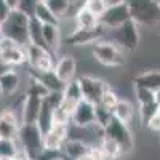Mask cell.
Returning a JSON list of instances; mask_svg holds the SVG:
<instances>
[{
	"label": "cell",
	"instance_id": "cell-16",
	"mask_svg": "<svg viewBox=\"0 0 160 160\" xmlns=\"http://www.w3.org/2000/svg\"><path fill=\"white\" fill-rule=\"evenodd\" d=\"M43 38H45L47 50L53 56H56L62 43L61 26L59 24H43Z\"/></svg>",
	"mask_w": 160,
	"mask_h": 160
},
{
	"label": "cell",
	"instance_id": "cell-8",
	"mask_svg": "<svg viewBox=\"0 0 160 160\" xmlns=\"http://www.w3.org/2000/svg\"><path fill=\"white\" fill-rule=\"evenodd\" d=\"M102 136H108V138L117 141L120 144V148H122V151H123V155L130 154L133 151V148H135V138H133L128 125L118 122L115 118H112L111 123L104 128Z\"/></svg>",
	"mask_w": 160,
	"mask_h": 160
},
{
	"label": "cell",
	"instance_id": "cell-41",
	"mask_svg": "<svg viewBox=\"0 0 160 160\" xmlns=\"http://www.w3.org/2000/svg\"><path fill=\"white\" fill-rule=\"evenodd\" d=\"M0 28H2V22H0Z\"/></svg>",
	"mask_w": 160,
	"mask_h": 160
},
{
	"label": "cell",
	"instance_id": "cell-10",
	"mask_svg": "<svg viewBox=\"0 0 160 160\" xmlns=\"http://www.w3.org/2000/svg\"><path fill=\"white\" fill-rule=\"evenodd\" d=\"M104 37H106V29L102 26H98L95 29H74L62 40V43L69 47H83V45L96 43L98 40Z\"/></svg>",
	"mask_w": 160,
	"mask_h": 160
},
{
	"label": "cell",
	"instance_id": "cell-3",
	"mask_svg": "<svg viewBox=\"0 0 160 160\" xmlns=\"http://www.w3.org/2000/svg\"><path fill=\"white\" fill-rule=\"evenodd\" d=\"M91 55L106 68H120L125 64V51L106 37L91 45Z\"/></svg>",
	"mask_w": 160,
	"mask_h": 160
},
{
	"label": "cell",
	"instance_id": "cell-26",
	"mask_svg": "<svg viewBox=\"0 0 160 160\" xmlns=\"http://www.w3.org/2000/svg\"><path fill=\"white\" fill-rule=\"evenodd\" d=\"M99 149L102 151L106 160H118L120 157L123 155V151L120 148V144L108 136H102L101 142H99Z\"/></svg>",
	"mask_w": 160,
	"mask_h": 160
},
{
	"label": "cell",
	"instance_id": "cell-13",
	"mask_svg": "<svg viewBox=\"0 0 160 160\" xmlns=\"http://www.w3.org/2000/svg\"><path fill=\"white\" fill-rule=\"evenodd\" d=\"M21 122L18 115L10 111L5 109L0 112V139H15L18 138V133L21 128Z\"/></svg>",
	"mask_w": 160,
	"mask_h": 160
},
{
	"label": "cell",
	"instance_id": "cell-18",
	"mask_svg": "<svg viewBox=\"0 0 160 160\" xmlns=\"http://www.w3.org/2000/svg\"><path fill=\"white\" fill-rule=\"evenodd\" d=\"M29 71H31L29 72L31 77L42 83L50 93H62L64 83L56 77L55 71H50V72H38V71H34V69H29Z\"/></svg>",
	"mask_w": 160,
	"mask_h": 160
},
{
	"label": "cell",
	"instance_id": "cell-27",
	"mask_svg": "<svg viewBox=\"0 0 160 160\" xmlns=\"http://www.w3.org/2000/svg\"><path fill=\"white\" fill-rule=\"evenodd\" d=\"M29 45H35V47L47 50L45 38H43V24H40L35 18L29 21Z\"/></svg>",
	"mask_w": 160,
	"mask_h": 160
},
{
	"label": "cell",
	"instance_id": "cell-5",
	"mask_svg": "<svg viewBox=\"0 0 160 160\" xmlns=\"http://www.w3.org/2000/svg\"><path fill=\"white\" fill-rule=\"evenodd\" d=\"M123 51H133L139 45V28L135 21H128L118 29L112 31V37L109 38Z\"/></svg>",
	"mask_w": 160,
	"mask_h": 160
},
{
	"label": "cell",
	"instance_id": "cell-32",
	"mask_svg": "<svg viewBox=\"0 0 160 160\" xmlns=\"http://www.w3.org/2000/svg\"><path fill=\"white\" fill-rule=\"evenodd\" d=\"M133 88H135V96H136V101L139 106L155 102V93L154 91H151L148 88H142V87H133Z\"/></svg>",
	"mask_w": 160,
	"mask_h": 160
},
{
	"label": "cell",
	"instance_id": "cell-29",
	"mask_svg": "<svg viewBox=\"0 0 160 160\" xmlns=\"http://www.w3.org/2000/svg\"><path fill=\"white\" fill-rule=\"evenodd\" d=\"M62 99L69 101V102H72V104H78L80 101L83 99L82 90H80V85H78V80H77V78L64 85V90H62Z\"/></svg>",
	"mask_w": 160,
	"mask_h": 160
},
{
	"label": "cell",
	"instance_id": "cell-11",
	"mask_svg": "<svg viewBox=\"0 0 160 160\" xmlns=\"http://www.w3.org/2000/svg\"><path fill=\"white\" fill-rule=\"evenodd\" d=\"M71 125L82 130H88L91 127H95L96 125V104L82 99L74 109Z\"/></svg>",
	"mask_w": 160,
	"mask_h": 160
},
{
	"label": "cell",
	"instance_id": "cell-15",
	"mask_svg": "<svg viewBox=\"0 0 160 160\" xmlns=\"http://www.w3.org/2000/svg\"><path fill=\"white\" fill-rule=\"evenodd\" d=\"M43 101L45 99L26 95L24 102H22V111H21V123H37Z\"/></svg>",
	"mask_w": 160,
	"mask_h": 160
},
{
	"label": "cell",
	"instance_id": "cell-38",
	"mask_svg": "<svg viewBox=\"0 0 160 160\" xmlns=\"http://www.w3.org/2000/svg\"><path fill=\"white\" fill-rule=\"evenodd\" d=\"M155 102L160 106V90H157V91H155Z\"/></svg>",
	"mask_w": 160,
	"mask_h": 160
},
{
	"label": "cell",
	"instance_id": "cell-21",
	"mask_svg": "<svg viewBox=\"0 0 160 160\" xmlns=\"http://www.w3.org/2000/svg\"><path fill=\"white\" fill-rule=\"evenodd\" d=\"M74 21H75V29H95V28H98V26H101L99 18H96L91 11L87 10L85 2L77 10L75 16H74Z\"/></svg>",
	"mask_w": 160,
	"mask_h": 160
},
{
	"label": "cell",
	"instance_id": "cell-35",
	"mask_svg": "<svg viewBox=\"0 0 160 160\" xmlns=\"http://www.w3.org/2000/svg\"><path fill=\"white\" fill-rule=\"evenodd\" d=\"M35 5H37L35 0H18L16 10L21 11L22 15H26L29 19H32L34 18V13H35Z\"/></svg>",
	"mask_w": 160,
	"mask_h": 160
},
{
	"label": "cell",
	"instance_id": "cell-40",
	"mask_svg": "<svg viewBox=\"0 0 160 160\" xmlns=\"http://www.w3.org/2000/svg\"><path fill=\"white\" fill-rule=\"evenodd\" d=\"M53 160H64V158H62V157H55Z\"/></svg>",
	"mask_w": 160,
	"mask_h": 160
},
{
	"label": "cell",
	"instance_id": "cell-36",
	"mask_svg": "<svg viewBox=\"0 0 160 160\" xmlns=\"http://www.w3.org/2000/svg\"><path fill=\"white\" fill-rule=\"evenodd\" d=\"M148 128L151 131H155V133H160V106H158V112L154 115V118L148 123Z\"/></svg>",
	"mask_w": 160,
	"mask_h": 160
},
{
	"label": "cell",
	"instance_id": "cell-6",
	"mask_svg": "<svg viewBox=\"0 0 160 160\" xmlns=\"http://www.w3.org/2000/svg\"><path fill=\"white\" fill-rule=\"evenodd\" d=\"M131 21V15H130V8H128V2H118L112 7H109L106 10V13L99 18V24L106 31H115L120 26H123L125 22Z\"/></svg>",
	"mask_w": 160,
	"mask_h": 160
},
{
	"label": "cell",
	"instance_id": "cell-1",
	"mask_svg": "<svg viewBox=\"0 0 160 160\" xmlns=\"http://www.w3.org/2000/svg\"><path fill=\"white\" fill-rule=\"evenodd\" d=\"M16 141L19 149L29 157V160H40L45 154L43 133L40 131L37 123H22Z\"/></svg>",
	"mask_w": 160,
	"mask_h": 160
},
{
	"label": "cell",
	"instance_id": "cell-28",
	"mask_svg": "<svg viewBox=\"0 0 160 160\" xmlns=\"http://www.w3.org/2000/svg\"><path fill=\"white\" fill-rule=\"evenodd\" d=\"M34 18H35L40 24H59V21L55 18V15L50 11L48 5L45 3V0H40V2H37Z\"/></svg>",
	"mask_w": 160,
	"mask_h": 160
},
{
	"label": "cell",
	"instance_id": "cell-33",
	"mask_svg": "<svg viewBox=\"0 0 160 160\" xmlns=\"http://www.w3.org/2000/svg\"><path fill=\"white\" fill-rule=\"evenodd\" d=\"M118 95L112 90V88H109L108 91L102 95V98H101V101L98 102L101 108H104V109H108V111H114V108L117 106V102H118Z\"/></svg>",
	"mask_w": 160,
	"mask_h": 160
},
{
	"label": "cell",
	"instance_id": "cell-7",
	"mask_svg": "<svg viewBox=\"0 0 160 160\" xmlns=\"http://www.w3.org/2000/svg\"><path fill=\"white\" fill-rule=\"evenodd\" d=\"M78 85L82 90V95L85 101H90L93 104H98L102 98V95L111 88V85L102 78L93 77V75H82L78 77Z\"/></svg>",
	"mask_w": 160,
	"mask_h": 160
},
{
	"label": "cell",
	"instance_id": "cell-20",
	"mask_svg": "<svg viewBox=\"0 0 160 160\" xmlns=\"http://www.w3.org/2000/svg\"><path fill=\"white\" fill-rule=\"evenodd\" d=\"M90 148L91 146H88L83 139H78V138H69L68 141H66L64 144V155L71 158V160H78V158H82L85 155L90 154Z\"/></svg>",
	"mask_w": 160,
	"mask_h": 160
},
{
	"label": "cell",
	"instance_id": "cell-17",
	"mask_svg": "<svg viewBox=\"0 0 160 160\" xmlns=\"http://www.w3.org/2000/svg\"><path fill=\"white\" fill-rule=\"evenodd\" d=\"M21 83V77L15 69H7L0 72V95L2 96H13L18 91Z\"/></svg>",
	"mask_w": 160,
	"mask_h": 160
},
{
	"label": "cell",
	"instance_id": "cell-34",
	"mask_svg": "<svg viewBox=\"0 0 160 160\" xmlns=\"http://www.w3.org/2000/svg\"><path fill=\"white\" fill-rule=\"evenodd\" d=\"M85 7H87V10L91 11L96 18H101L104 13H106V10H108L104 0H87V2H85Z\"/></svg>",
	"mask_w": 160,
	"mask_h": 160
},
{
	"label": "cell",
	"instance_id": "cell-12",
	"mask_svg": "<svg viewBox=\"0 0 160 160\" xmlns=\"http://www.w3.org/2000/svg\"><path fill=\"white\" fill-rule=\"evenodd\" d=\"M69 135V125H53L43 135V146L45 151L51 154H59L62 151Z\"/></svg>",
	"mask_w": 160,
	"mask_h": 160
},
{
	"label": "cell",
	"instance_id": "cell-14",
	"mask_svg": "<svg viewBox=\"0 0 160 160\" xmlns=\"http://www.w3.org/2000/svg\"><path fill=\"white\" fill-rule=\"evenodd\" d=\"M55 74L61 82L66 85L75 80L77 77V59L72 55H62L55 66Z\"/></svg>",
	"mask_w": 160,
	"mask_h": 160
},
{
	"label": "cell",
	"instance_id": "cell-42",
	"mask_svg": "<svg viewBox=\"0 0 160 160\" xmlns=\"http://www.w3.org/2000/svg\"><path fill=\"white\" fill-rule=\"evenodd\" d=\"M158 29H160V24H158Z\"/></svg>",
	"mask_w": 160,
	"mask_h": 160
},
{
	"label": "cell",
	"instance_id": "cell-2",
	"mask_svg": "<svg viewBox=\"0 0 160 160\" xmlns=\"http://www.w3.org/2000/svg\"><path fill=\"white\" fill-rule=\"evenodd\" d=\"M29 18L22 15L18 10H11L8 18L2 22L0 28V37H5L13 40L19 47H28L29 45Z\"/></svg>",
	"mask_w": 160,
	"mask_h": 160
},
{
	"label": "cell",
	"instance_id": "cell-9",
	"mask_svg": "<svg viewBox=\"0 0 160 160\" xmlns=\"http://www.w3.org/2000/svg\"><path fill=\"white\" fill-rule=\"evenodd\" d=\"M26 56H28V62L31 66V69L38 71V72H50L55 71V56L50 51L35 47V45H28L26 47Z\"/></svg>",
	"mask_w": 160,
	"mask_h": 160
},
{
	"label": "cell",
	"instance_id": "cell-31",
	"mask_svg": "<svg viewBox=\"0 0 160 160\" xmlns=\"http://www.w3.org/2000/svg\"><path fill=\"white\" fill-rule=\"evenodd\" d=\"M158 112V104L152 102V104H144L139 106V120L144 127H148V123L154 118V115Z\"/></svg>",
	"mask_w": 160,
	"mask_h": 160
},
{
	"label": "cell",
	"instance_id": "cell-24",
	"mask_svg": "<svg viewBox=\"0 0 160 160\" xmlns=\"http://www.w3.org/2000/svg\"><path fill=\"white\" fill-rule=\"evenodd\" d=\"M133 112H135V111H133V104L128 99L120 98L117 106L112 111V115H114L115 120H118V122H122L125 125H130L131 118H133Z\"/></svg>",
	"mask_w": 160,
	"mask_h": 160
},
{
	"label": "cell",
	"instance_id": "cell-22",
	"mask_svg": "<svg viewBox=\"0 0 160 160\" xmlns=\"http://www.w3.org/2000/svg\"><path fill=\"white\" fill-rule=\"evenodd\" d=\"M133 87H142L151 91L160 90V71H144L133 78Z\"/></svg>",
	"mask_w": 160,
	"mask_h": 160
},
{
	"label": "cell",
	"instance_id": "cell-30",
	"mask_svg": "<svg viewBox=\"0 0 160 160\" xmlns=\"http://www.w3.org/2000/svg\"><path fill=\"white\" fill-rule=\"evenodd\" d=\"M21 152L18 141L15 139H0V160H13Z\"/></svg>",
	"mask_w": 160,
	"mask_h": 160
},
{
	"label": "cell",
	"instance_id": "cell-4",
	"mask_svg": "<svg viewBox=\"0 0 160 160\" xmlns=\"http://www.w3.org/2000/svg\"><path fill=\"white\" fill-rule=\"evenodd\" d=\"M128 8L131 19L138 26L160 24V2H155V0H130Z\"/></svg>",
	"mask_w": 160,
	"mask_h": 160
},
{
	"label": "cell",
	"instance_id": "cell-25",
	"mask_svg": "<svg viewBox=\"0 0 160 160\" xmlns=\"http://www.w3.org/2000/svg\"><path fill=\"white\" fill-rule=\"evenodd\" d=\"M53 111H55V108L45 98V101L42 104V109H40V114H38V118H37V127L40 128V131L43 135L53 127Z\"/></svg>",
	"mask_w": 160,
	"mask_h": 160
},
{
	"label": "cell",
	"instance_id": "cell-23",
	"mask_svg": "<svg viewBox=\"0 0 160 160\" xmlns=\"http://www.w3.org/2000/svg\"><path fill=\"white\" fill-rule=\"evenodd\" d=\"M45 3L48 5L50 11L55 15L58 21L68 19L74 7V2H69V0H45Z\"/></svg>",
	"mask_w": 160,
	"mask_h": 160
},
{
	"label": "cell",
	"instance_id": "cell-39",
	"mask_svg": "<svg viewBox=\"0 0 160 160\" xmlns=\"http://www.w3.org/2000/svg\"><path fill=\"white\" fill-rule=\"evenodd\" d=\"M78 160H95V158H93V157L88 154V155H85V157H82V158H78Z\"/></svg>",
	"mask_w": 160,
	"mask_h": 160
},
{
	"label": "cell",
	"instance_id": "cell-37",
	"mask_svg": "<svg viewBox=\"0 0 160 160\" xmlns=\"http://www.w3.org/2000/svg\"><path fill=\"white\" fill-rule=\"evenodd\" d=\"M10 13H11V8L8 7V2L7 0H0V22H3Z\"/></svg>",
	"mask_w": 160,
	"mask_h": 160
},
{
	"label": "cell",
	"instance_id": "cell-19",
	"mask_svg": "<svg viewBox=\"0 0 160 160\" xmlns=\"http://www.w3.org/2000/svg\"><path fill=\"white\" fill-rule=\"evenodd\" d=\"M24 62H28L24 47H15V48H10L5 51H0V64L5 69H11L15 66H21Z\"/></svg>",
	"mask_w": 160,
	"mask_h": 160
}]
</instances>
